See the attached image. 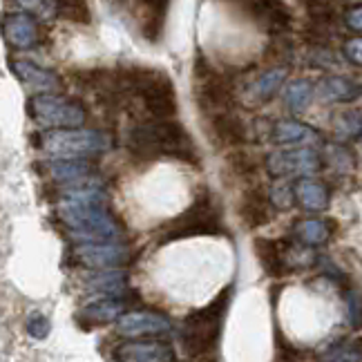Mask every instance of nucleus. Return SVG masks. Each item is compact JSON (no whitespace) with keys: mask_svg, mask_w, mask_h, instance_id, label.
<instances>
[{"mask_svg":"<svg viewBox=\"0 0 362 362\" xmlns=\"http://www.w3.org/2000/svg\"><path fill=\"white\" fill-rule=\"evenodd\" d=\"M327 157H329V161H331V165L336 170H340V173H349L351 168H354V159H351V152L346 150L344 146H329L327 148Z\"/></svg>","mask_w":362,"mask_h":362,"instance_id":"30","label":"nucleus"},{"mask_svg":"<svg viewBox=\"0 0 362 362\" xmlns=\"http://www.w3.org/2000/svg\"><path fill=\"white\" fill-rule=\"evenodd\" d=\"M344 21H346V25H349L356 34H360V32H362V9H360V7H354V9L346 11Z\"/></svg>","mask_w":362,"mask_h":362,"instance_id":"37","label":"nucleus"},{"mask_svg":"<svg viewBox=\"0 0 362 362\" xmlns=\"http://www.w3.org/2000/svg\"><path fill=\"white\" fill-rule=\"evenodd\" d=\"M221 233V211L211 192L197 194V199L184 215L165 224V233L159 238L161 244H168L181 238H197V235H217Z\"/></svg>","mask_w":362,"mask_h":362,"instance_id":"5","label":"nucleus"},{"mask_svg":"<svg viewBox=\"0 0 362 362\" xmlns=\"http://www.w3.org/2000/svg\"><path fill=\"white\" fill-rule=\"evenodd\" d=\"M288 76V67H273L267 69L262 76H257L250 86V96L259 103H267L269 99H273L275 92L282 88V83Z\"/></svg>","mask_w":362,"mask_h":362,"instance_id":"22","label":"nucleus"},{"mask_svg":"<svg viewBox=\"0 0 362 362\" xmlns=\"http://www.w3.org/2000/svg\"><path fill=\"white\" fill-rule=\"evenodd\" d=\"M228 161L233 165V170L240 173V175L255 173V161H253V157L248 155V152H235V155L228 157Z\"/></svg>","mask_w":362,"mask_h":362,"instance_id":"33","label":"nucleus"},{"mask_svg":"<svg viewBox=\"0 0 362 362\" xmlns=\"http://www.w3.org/2000/svg\"><path fill=\"white\" fill-rule=\"evenodd\" d=\"M76 257L86 267L99 271V269H119L130 262L132 253L125 244H119V240L107 242H81L76 244Z\"/></svg>","mask_w":362,"mask_h":362,"instance_id":"8","label":"nucleus"},{"mask_svg":"<svg viewBox=\"0 0 362 362\" xmlns=\"http://www.w3.org/2000/svg\"><path fill=\"white\" fill-rule=\"evenodd\" d=\"M16 3L25 11L38 13V16H43V18L59 16V0H16Z\"/></svg>","mask_w":362,"mask_h":362,"instance_id":"29","label":"nucleus"},{"mask_svg":"<svg viewBox=\"0 0 362 362\" xmlns=\"http://www.w3.org/2000/svg\"><path fill=\"white\" fill-rule=\"evenodd\" d=\"M59 16L74 23H90V11L83 0H59Z\"/></svg>","mask_w":362,"mask_h":362,"instance_id":"27","label":"nucleus"},{"mask_svg":"<svg viewBox=\"0 0 362 362\" xmlns=\"http://www.w3.org/2000/svg\"><path fill=\"white\" fill-rule=\"evenodd\" d=\"M3 36L13 49H32L40 43V27L32 13H9L3 21Z\"/></svg>","mask_w":362,"mask_h":362,"instance_id":"11","label":"nucleus"},{"mask_svg":"<svg viewBox=\"0 0 362 362\" xmlns=\"http://www.w3.org/2000/svg\"><path fill=\"white\" fill-rule=\"evenodd\" d=\"M315 94H317V99L325 103H351L360 96V86L346 76L331 74L317 83Z\"/></svg>","mask_w":362,"mask_h":362,"instance_id":"14","label":"nucleus"},{"mask_svg":"<svg viewBox=\"0 0 362 362\" xmlns=\"http://www.w3.org/2000/svg\"><path fill=\"white\" fill-rule=\"evenodd\" d=\"M27 112L30 117L43 125L47 130H57V128H78V125L86 123L88 112L81 103L59 96L57 92L52 94H36L34 99L27 105Z\"/></svg>","mask_w":362,"mask_h":362,"instance_id":"6","label":"nucleus"},{"mask_svg":"<svg viewBox=\"0 0 362 362\" xmlns=\"http://www.w3.org/2000/svg\"><path fill=\"white\" fill-rule=\"evenodd\" d=\"M284 99H286V105L288 110L293 115H302L309 110L311 101H313V86L309 81H293L291 86L286 88V94H284Z\"/></svg>","mask_w":362,"mask_h":362,"instance_id":"25","label":"nucleus"},{"mask_svg":"<svg viewBox=\"0 0 362 362\" xmlns=\"http://www.w3.org/2000/svg\"><path fill=\"white\" fill-rule=\"evenodd\" d=\"M49 320L43 315V313H38V311H34V313H30L27 315V333H30L32 338H36V340H45L47 336H49Z\"/></svg>","mask_w":362,"mask_h":362,"instance_id":"32","label":"nucleus"},{"mask_svg":"<svg viewBox=\"0 0 362 362\" xmlns=\"http://www.w3.org/2000/svg\"><path fill=\"white\" fill-rule=\"evenodd\" d=\"M83 284L92 293H103V296H121L128 288V275L123 271L115 269H99L92 275L83 277Z\"/></svg>","mask_w":362,"mask_h":362,"instance_id":"20","label":"nucleus"},{"mask_svg":"<svg viewBox=\"0 0 362 362\" xmlns=\"http://www.w3.org/2000/svg\"><path fill=\"white\" fill-rule=\"evenodd\" d=\"M309 18L320 27H331L336 23V5L331 0H306Z\"/></svg>","mask_w":362,"mask_h":362,"instance_id":"26","label":"nucleus"},{"mask_svg":"<svg viewBox=\"0 0 362 362\" xmlns=\"http://www.w3.org/2000/svg\"><path fill=\"white\" fill-rule=\"evenodd\" d=\"M293 197L298 204L309 213H322L329 208V190L322 181L302 177L298 184L293 186Z\"/></svg>","mask_w":362,"mask_h":362,"instance_id":"16","label":"nucleus"},{"mask_svg":"<svg viewBox=\"0 0 362 362\" xmlns=\"http://www.w3.org/2000/svg\"><path fill=\"white\" fill-rule=\"evenodd\" d=\"M322 161L320 155L311 148H296V150H277L267 157V170L273 177H288V175H311L317 173Z\"/></svg>","mask_w":362,"mask_h":362,"instance_id":"9","label":"nucleus"},{"mask_svg":"<svg viewBox=\"0 0 362 362\" xmlns=\"http://www.w3.org/2000/svg\"><path fill=\"white\" fill-rule=\"evenodd\" d=\"M173 329L170 320L155 311H130L117 317V333L125 338H141V336H163Z\"/></svg>","mask_w":362,"mask_h":362,"instance_id":"10","label":"nucleus"},{"mask_svg":"<svg viewBox=\"0 0 362 362\" xmlns=\"http://www.w3.org/2000/svg\"><path fill=\"white\" fill-rule=\"evenodd\" d=\"M286 246L284 242L275 240H255V255L262 264V269L271 277H282L286 269Z\"/></svg>","mask_w":362,"mask_h":362,"instance_id":"18","label":"nucleus"},{"mask_svg":"<svg viewBox=\"0 0 362 362\" xmlns=\"http://www.w3.org/2000/svg\"><path fill=\"white\" fill-rule=\"evenodd\" d=\"M228 304H230V288L221 291L211 304L186 317L184 329H181V342H184L188 356L199 358L217 349Z\"/></svg>","mask_w":362,"mask_h":362,"instance_id":"3","label":"nucleus"},{"mask_svg":"<svg viewBox=\"0 0 362 362\" xmlns=\"http://www.w3.org/2000/svg\"><path fill=\"white\" fill-rule=\"evenodd\" d=\"M296 197H293V186L291 184H275L269 192V204L275 206L277 211H288L293 206Z\"/></svg>","mask_w":362,"mask_h":362,"instance_id":"28","label":"nucleus"},{"mask_svg":"<svg viewBox=\"0 0 362 362\" xmlns=\"http://www.w3.org/2000/svg\"><path fill=\"white\" fill-rule=\"evenodd\" d=\"M269 208H271L269 197L262 192V188H248L240 204V217L244 221V226L259 228L264 224H269V219H271Z\"/></svg>","mask_w":362,"mask_h":362,"instance_id":"15","label":"nucleus"},{"mask_svg":"<svg viewBox=\"0 0 362 362\" xmlns=\"http://www.w3.org/2000/svg\"><path fill=\"white\" fill-rule=\"evenodd\" d=\"M317 132L309 128L306 123L300 121H280L273 125V141L284 144V146H298V144H309L315 141Z\"/></svg>","mask_w":362,"mask_h":362,"instance_id":"21","label":"nucleus"},{"mask_svg":"<svg viewBox=\"0 0 362 362\" xmlns=\"http://www.w3.org/2000/svg\"><path fill=\"white\" fill-rule=\"evenodd\" d=\"M47 170L59 184H74V181L94 177L96 165L88 159H54L47 163Z\"/></svg>","mask_w":362,"mask_h":362,"instance_id":"19","label":"nucleus"},{"mask_svg":"<svg viewBox=\"0 0 362 362\" xmlns=\"http://www.w3.org/2000/svg\"><path fill=\"white\" fill-rule=\"evenodd\" d=\"M211 130L217 136V141L224 146H244L246 144L244 121L238 115L228 112V110L211 117Z\"/></svg>","mask_w":362,"mask_h":362,"instance_id":"17","label":"nucleus"},{"mask_svg":"<svg viewBox=\"0 0 362 362\" xmlns=\"http://www.w3.org/2000/svg\"><path fill=\"white\" fill-rule=\"evenodd\" d=\"M296 238L304 246H320L331 238V221L325 219H302L296 224Z\"/></svg>","mask_w":362,"mask_h":362,"instance_id":"24","label":"nucleus"},{"mask_svg":"<svg viewBox=\"0 0 362 362\" xmlns=\"http://www.w3.org/2000/svg\"><path fill=\"white\" fill-rule=\"evenodd\" d=\"M38 146L54 159H88L110 148V136L78 125V128H57L40 134Z\"/></svg>","mask_w":362,"mask_h":362,"instance_id":"4","label":"nucleus"},{"mask_svg":"<svg viewBox=\"0 0 362 362\" xmlns=\"http://www.w3.org/2000/svg\"><path fill=\"white\" fill-rule=\"evenodd\" d=\"M115 358L123 362H168L175 360V351L170 344L159 340L148 342H123L115 349Z\"/></svg>","mask_w":362,"mask_h":362,"instance_id":"13","label":"nucleus"},{"mask_svg":"<svg viewBox=\"0 0 362 362\" xmlns=\"http://www.w3.org/2000/svg\"><path fill=\"white\" fill-rule=\"evenodd\" d=\"M336 130L340 136H354L358 139L360 136V130H362V123H360V112L354 110V112H344L338 117V123H336Z\"/></svg>","mask_w":362,"mask_h":362,"instance_id":"31","label":"nucleus"},{"mask_svg":"<svg viewBox=\"0 0 362 362\" xmlns=\"http://www.w3.org/2000/svg\"><path fill=\"white\" fill-rule=\"evenodd\" d=\"M123 311H125L123 300H96L88 306H83L81 317L92 325H107L115 322Z\"/></svg>","mask_w":362,"mask_h":362,"instance_id":"23","label":"nucleus"},{"mask_svg":"<svg viewBox=\"0 0 362 362\" xmlns=\"http://www.w3.org/2000/svg\"><path fill=\"white\" fill-rule=\"evenodd\" d=\"M344 54H346V59H349L356 67H360V63H362V40L358 36L351 38V40H346Z\"/></svg>","mask_w":362,"mask_h":362,"instance_id":"34","label":"nucleus"},{"mask_svg":"<svg viewBox=\"0 0 362 362\" xmlns=\"http://www.w3.org/2000/svg\"><path fill=\"white\" fill-rule=\"evenodd\" d=\"M128 148L134 157L155 159L175 157L186 163H199V152L192 136L175 119H152L128 132Z\"/></svg>","mask_w":362,"mask_h":362,"instance_id":"1","label":"nucleus"},{"mask_svg":"<svg viewBox=\"0 0 362 362\" xmlns=\"http://www.w3.org/2000/svg\"><path fill=\"white\" fill-rule=\"evenodd\" d=\"M139 3L146 5V7L150 9V16H159V18H163L170 0H139Z\"/></svg>","mask_w":362,"mask_h":362,"instance_id":"36","label":"nucleus"},{"mask_svg":"<svg viewBox=\"0 0 362 362\" xmlns=\"http://www.w3.org/2000/svg\"><path fill=\"white\" fill-rule=\"evenodd\" d=\"M197 101L202 110H211V112H224L233 105V81L215 74L211 67L204 65L202 59L197 61Z\"/></svg>","mask_w":362,"mask_h":362,"instance_id":"7","label":"nucleus"},{"mask_svg":"<svg viewBox=\"0 0 362 362\" xmlns=\"http://www.w3.org/2000/svg\"><path fill=\"white\" fill-rule=\"evenodd\" d=\"M9 67L13 69V74H16L23 86L32 90L34 94H52L63 88V81L59 74H54L52 69H45L32 61H11Z\"/></svg>","mask_w":362,"mask_h":362,"instance_id":"12","label":"nucleus"},{"mask_svg":"<svg viewBox=\"0 0 362 362\" xmlns=\"http://www.w3.org/2000/svg\"><path fill=\"white\" fill-rule=\"evenodd\" d=\"M346 306H349V322L354 325V329H358L360 327V296L356 291L346 298Z\"/></svg>","mask_w":362,"mask_h":362,"instance_id":"35","label":"nucleus"},{"mask_svg":"<svg viewBox=\"0 0 362 362\" xmlns=\"http://www.w3.org/2000/svg\"><path fill=\"white\" fill-rule=\"evenodd\" d=\"M63 224L69 228V238L81 242H107L121 238L119 221L107 213L105 204L63 199L59 206Z\"/></svg>","mask_w":362,"mask_h":362,"instance_id":"2","label":"nucleus"}]
</instances>
